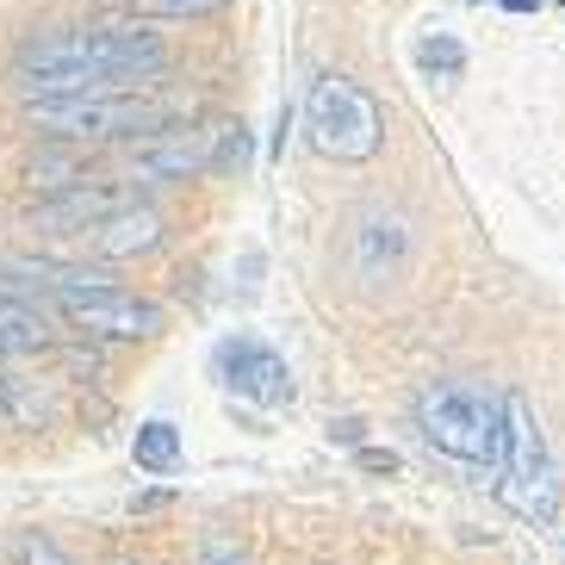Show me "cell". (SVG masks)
Masks as SVG:
<instances>
[{
  "label": "cell",
  "mask_w": 565,
  "mask_h": 565,
  "mask_svg": "<svg viewBox=\"0 0 565 565\" xmlns=\"http://www.w3.org/2000/svg\"><path fill=\"white\" fill-rule=\"evenodd\" d=\"M168 68V44L137 25V19H100V25H63L44 32L19 51L13 75L32 100H68V94H94V87H125L150 82Z\"/></svg>",
  "instance_id": "6da1fadb"
},
{
  "label": "cell",
  "mask_w": 565,
  "mask_h": 565,
  "mask_svg": "<svg viewBox=\"0 0 565 565\" xmlns=\"http://www.w3.org/2000/svg\"><path fill=\"white\" fill-rule=\"evenodd\" d=\"M186 106L174 94H150L143 82L125 87H94V94H68V100H32L38 131L68 137V143H106V137H156L168 131Z\"/></svg>",
  "instance_id": "7a4b0ae2"
},
{
  "label": "cell",
  "mask_w": 565,
  "mask_h": 565,
  "mask_svg": "<svg viewBox=\"0 0 565 565\" xmlns=\"http://www.w3.org/2000/svg\"><path fill=\"white\" fill-rule=\"evenodd\" d=\"M19 274H32L44 292L56 299V311L87 335H113V342H143L168 323L162 305L156 299H137L125 286L100 280V274H82V267H56V262H38V267H19Z\"/></svg>",
  "instance_id": "3957f363"
},
{
  "label": "cell",
  "mask_w": 565,
  "mask_h": 565,
  "mask_svg": "<svg viewBox=\"0 0 565 565\" xmlns=\"http://www.w3.org/2000/svg\"><path fill=\"white\" fill-rule=\"evenodd\" d=\"M498 503L534 529L559 515V466L541 435V416L522 392H503V460H498Z\"/></svg>",
  "instance_id": "277c9868"
},
{
  "label": "cell",
  "mask_w": 565,
  "mask_h": 565,
  "mask_svg": "<svg viewBox=\"0 0 565 565\" xmlns=\"http://www.w3.org/2000/svg\"><path fill=\"white\" fill-rule=\"evenodd\" d=\"M416 429L423 441L466 466H484V472H498L503 460V398L498 392H484V385H429L423 398H416Z\"/></svg>",
  "instance_id": "5b68a950"
},
{
  "label": "cell",
  "mask_w": 565,
  "mask_h": 565,
  "mask_svg": "<svg viewBox=\"0 0 565 565\" xmlns=\"http://www.w3.org/2000/svg\"><path fill=\"white\" fill-rule=\"evenodd\" d=\"M305 137L330 162H373L385 143V113L354 75H317L305 94Z\"/></svg>",
  "instance_id": "8992f818"
},
{
  "label": "cell",
  "mask_w": 565,
  "mask_h": 565,
  "mask_svg": "<svg viewBox=\"0 0 565 565\" xmlns=\"http://www.w3.org/2000/svg\"><path fill=\"white\" fill-rule=\"evenodd\" d=\"M224 131L231 125H168V131L156 137H137V156L131 168L143 174V181H200V174H212L217 156H224Z\"/></svg>",
  "instance_id": "52a82bcc"
},
{
  "label": "cell",
  "mask_w": 565,
  "mask_h": 565,
  "mask_svg": "<svg viewBox=\"0 0 565 565\" xmlns=\"http://www.w3.org/2000/svg\"><path fill=\"white\" fill-rule=\"evenodd\" d=\"M349 267H354V280H361L366 292L404 280V267H411V224H404V212H392V205H366V212L354 217Z\"/></svg>",
  "instance_id": "ba28073f"
},
{
  "label": "cell",
  "mask_w": 565,
  "mask_h": 565,
  "mask_svg": "<svg viewBox=\"0 0 565 565\" xmlns=\"http://www.w3.org/2000/svg\"><path fill=\"white\" fill-rule=\"evenodd\" d=\"M217 380L231 385L236 398L262 404V411L292 404V373H286V361L267 349V342H255V335H231V342L217 349Z\"/></svg>",
  "instance_id": "9c48e42d"
},
{
  "label": "cell",
  "mask_w": 565,
  "mask_h": 565,
  "mask_svg": "<svg viewBox=\"0 0 565 565\" xmlns=\"http://www.w3.org/2000/svg\"><path fill=\"white\" fill-rule=\"evenodd\" d=\"M87 249L100 255V262H131V255H150L156 243H162V217L150 212V205H118V212H106L100 224H87Z\"/></svg>",
  "instance_id": "30bf717a"
},
{
  "label": "cell",
  "mask_w": 565,
  "mask_h": 565,
  "mask_svg": "<svg viewBox=\"0 0 565 565\" xmlns=\"http://www.w3.org/2000/svg\"><path fill=\"white\" fill-rule=\"evenodd\" d=\"M44 349H56L51 317L32 299H19V292H0V361H25V354H44Z\"/></svg>",
  "instance_id": "8fae6325"
},
{
  "label": "cell",
  "mask_w": 565,
  "mask_h": 565,
  "mask_svg": "<svg viewBox=\"0 0 565 565\" xmlns=\"http://www.w3.org/2000/svg\"><path fill=\"white\" fill-rule=\"evenodd\" d=\"M131 460H137V472H150V479H168L174 466H181V429L174 423H143L137 429V441H131Z\"/></svg>",
  "instance_id": "7c38bea8"
},
{
  "label": "cell",
  "mask_w": 565,
  "mask_h": 565,
  "mask_svg": "<svg viewBox=\"0 0 565 565\" xmlns=\"http://www.w3.org/2000/svg\"><path fill=\"white\" fill-rule=\"evenodd\" d=\"M416 68H423V82H460L466 75V44L454 32H429L423 44H416Z\"/></svg>",
  "instance_id": "4fadbf2b"
},
{
  "label": "cell",
  "mask_w": 565,
  "mask_h": 565,
  "mask_svg": "<svg viewBox=\"0 0 565 565\" xmlns=\"http://www.w3.org/2000/svg\"><path fill=\"white\" fill-rule=\"evenodd\" d=\"M38 411H44V404H38V392H32V385H19L13 373L0 366V423H32Z\"/></svg>",
  "instance_id": "5bb4252c"
},
{
  "label": "cell",
  "mask_w": 565,
  "mask_h": 565,
  "mask_svg": "<svg viewBox=\"0 0 565 565\" xmlns=\"http://www.w3.org/2000/svg\"><path fill=\"white\" fill-rule=\"evenodd\" d=\"M231 0H143V13H156V19H212Z\"/></svg>",
  "instance_id": "9a60e30c"
},
{
  "label": "cell",
  "mask_w": 565,
  "mask_h": 565,
  "mask_svg": "<svg viewBox=\"0 0 565 565\" xmlns=\"http://www.w3.org/2000/svg\"><path fill=\"white\" fill-rule=\"evenodd\" d=\"M243 174V168H249V131H243V125H231V131H224V156H217V174Z\"/></svg>",
  "instance_id": "2e32d148"
},
{
  "label": "cell",
  "mask_w": 565,
  "mask_h": 565,
  "mask_svg": "<svg viewBox=\"0 0 565 565\" xmlns=\"http://www.w3.org/2000/svg\"><path fill=\"white\" fill-rule=\"evenodd\" d=\"M354 466H361V472H380V479H398V472H404V460L392 448H361V454H354Z\"/></svg>",
  "instance_id": "e0dca14e"
},
{
  "label": "cell",
  "mask_w": 565,
  "mask_h": 565,
  "mask_svg": "<svg viewBox=\"0 0 565 565\" xmlns=\"http://www.w3.org/2000/svg\"><path fill=\"white\" fill-rule=\"evenodd\" d=\"M200 565H249V553L236 547V541H224V534H212L200 547Z\"/></svg>",
  "instance_id": "ac0fdd59"
},
{
  "label": "cell",
  "mask_w": 565,
  "mask_h": 565,
  "mask_svg": "<svg viewBox=\"0 0 565 565\" xmlns=\"http://www.w3.org/2000/svg\"><path fill=\"white\" fill-rule=\"evenodd\" d=\"M19 565H68V559L51 547V541H25V547H19Z\"/></svg>",
  "instance_id": "d6986e66"
},
{
  "label": "cell",
  "mask_w": 565,
  "mask_h": 565,
  "mask_svg": "<svg viewBox=\"0 0 565 565\" xmlns=\"http://www.w3.org/2000/svg\"><path fill=\"white\" fill-rule=\"evenodd\" d=\"M335 441H361V416H342V423H330Z\"/></svg>",
  "instance_id": "ffe728a7"
},
{
  "label": "cell",
  "mask_w": 565,
  "mask_h": 565,
  "mask_svg": "<svg viewBox=\"0 0 565 565\" xmlns=\"http://www.w3.org/2000/svg\"><path fill=\"white\" fill-rule=\"evenodd\" d=\"M503 7H510V13H534V7H541V0H503Z\"/></svg>",
  "instance_id": "44dd1931"
}]
</instances>
